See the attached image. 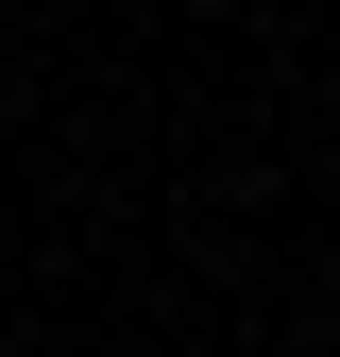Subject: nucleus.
<instances>
[{
	"label": "nucleus",
	"instance_id": "nucleus-1",
	"mask_svg": "<svg viewBox=\"0 0 340 357\" xmlns=\"http://www.w3.org/2000/svg\"><path fill=\"white\" fill-rule=\"evenodd\" d=\"M323 289H340V273H323Z\"/></svg>",
	"mask_w": 340,
	"mask_h": 357
}]
</instances>
